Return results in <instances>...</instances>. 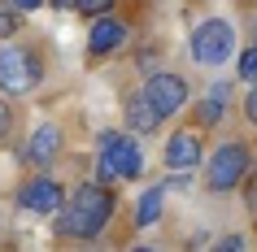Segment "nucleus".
<instances>
[{
	"instance_id": "1",
	"label": "nucleus",
	"mask_w": 257,
	"mask_h": 252,
	"mask_svg": "<svg viewBox=\"0 0 257 252\" xmlns=\"http://www.w3.org/2000/svg\"><path fill=\"white\" fill-rule=\"evenodd\" d=\"M113 204H118V200H113V191L105 187V178H100V183H79L66 196V204L53 213V217H57L53 230L61 239H79V243H87V239H96L109 226Z\"/></svg>"
},
{
	"instance_id": "2",
	"label": "nucleus",
	"mask_w": 257,
	"mask_h": 252,
	"mask_svg": "<svg viewBox=\"0 0 257 252\" xmlns=\"http://www.w3.org/2000/svg\"><path fill=\"white\" fill-rule=\"evenodd\" d=\"M253 165H257V157H253V148L244 144V139H227V144H218L214 152L205 157V191H209V196L240 191Z\"/></svg>"
},
{
	"instance_id": "3",
	"label": "nucleus",
	"mask_w": 257,
	"mask_h": 252,
	"mask_svg": "<svg viewBox=\"0 0 257 252\" xmlns=\"http://www.w3.org/2000/svg\"><path fill=\"white\" fill-rule=\"evenodd\" d=\"M96 174L100 178H140L144 152L136 144V131H105L96 139Z\"/></svg>"
},
{
	"instance_id": "4",
	"label": "nucleus",
	"mask_w": 257,
	"mask_h": 252,
	"mask_svg": "<svg viewBox=\"0 0 257 252\" xmlns=\"http://www.w3.org/2000/svg\"><path fill=\"white\" fill-rule=\"evenodd\" d=\"M44 79V61L35 48L5 40L0 44V92L5 96H31Z\"/></svg>"
},
{
	"instance_id": "5",
	"label": "nucleus",
	"mask_w": 257,
	"mask_h": 252,
	"mask_svg": "<svg viewBox=\"0 0 257 252\" xmlns=\"http://www.w3.org/2000/svg\"><path fill=\"white\" fill-rule=\"evenodd\" d=\"M235 44H240L235 22H227V18H205V22L192 27L188 48H192V61L196 66H222V61H231Z\"/></svg>"
},
{
	"instance_id": "6",
	"label": "nucleus",
	"mask_w": 257,
	"mask_h": 252,
	"mask_svg": "<svg viewBox=\"0 0 257 252\" xmlns=\"http://www.w3.org/2000/svg\"><path fill=\"white\" fill-rule=\"evenodd\" d=\"M144 96L153 100V109L162 113V118H175L179 109L188 105V79L175 74V70H153L149 79H144Z\"/></svg>"
},
{
	"instance_id": "7",
	"label": "nucleus",
	"mask_w": 257,
	"mask_h": 252,
	"mask_svg": "<svg viewBox=\"0 0 257 252\" xmlns=\"http://www.w3.org/2000/svg\"><path fill=\"white\" fill-rule=\"evenodd\" d=\"M66 187L57 183L53 174H35V178H27V183L18 187V204H22V209L27 213H40V217H48V213H57L61 209V204H66Z\"/></svg>"
},
{
	"instance_id": "8",
	"label": "nucleus",
	"mask_w": 257,
	"mask_h": 252,
	"mask_svg": "<svg viewBox=\"0 0 257 252\" xmlns=\"http://www.w3.org/2000/svg\"><path fill=\"white\" fill-rule=\"evenodd\" d=\"M205 161V144H201V135L192 131H175L170 135V139H166V148H162V165L166 170H175V174H183V170H196V165H201Z\"/></svg>"
},
{
	"instance_id": "9",
	"label": "nucleus",
	"mask_w": 257,
	"mask_h": 252,
	"mask_svg": "<svg viewBox=\"0 0 257 252\" xmlns=\"http://www.w3.org/2000/svg\"><path fill=\"white\" fill-rule=\"evenodd\" d=\"M122 44H126V22L100 14L92 22V31H87V57H92V61H105V57L122 53Z\"/></svg>"
},
{
	"instance_id": "10",
	"label": "nucleus",
	"mask_w": 257,
	"mask_h": 252,
	"mask_svg": "<svg viewBox=\"0 0 257 252\" xmlns=\"http://www.w3.org/2000/svg\"><path fill=\"white\" fill-rule=\"evenodd\" d=\"M61 148H66L61 126H57V122H44V126H35V135H31V144H27V152H22V161H27V165H35V170H48V165H57Z\"/></svg>"
},
{
	"instance_id": "11",
	"label": "nucleus",
	"mask_w": 257,
	"mask_h": 252,
	"mask_svg": "<svg viewBox=\"0 0 257 252\" xmlns=\"http://www.w3.org/2000/svg\"><path fill=\"white\" fill-rule=\"evenodd\" d=\"M231 83H209V92L205 96H196V105H192V122H196V126H201V131H214L218 122L227 118V109H231Z\"/></svg>"
},
{
	"instance_id": "12",
	"label": "nucleus",
	"mask_w": 257,
	"mask_h": 252,
	"mask_svg": "<svg viewBox=\"0 0 257 252\" xmlns=\"http://www.w3.org/2000/svg\"><path fill=\"white\" fill-rule=\"evenodd\" d=\"M122 118H126V131H136V135H153L157 126H162V113L153 109V100L144 92H136V96H126L122 100Z\"/></svg>"
},
{
	"instance_id": "13",
	"label": "nucleus",
	"mask_w": 257,
	"mask_h": 252,
	"mask_svg": "<svg viewBox=\"0 0 257 252\" xmlns=\"http://www.w3.org/2000/svg\"><path fill=\"white\" fill-rule=\"evenodd\" d=\"M162 200H166V183L149 187V191L140 196V204H136V226H140V230H144V226H153L157 217H162Z\"/></svg>"
},
{
	"instance_id": "14",
	"label": "nucleus",
	"mask_w": 257,
	"mask_h": 252,
	"mask_svg": "<svg viewBox=\"0 0 257 252\" xmlns=\"http://www.w3.org/2000/svg\"><path fill=\"white\" fill-rule=\"evenodd\" d=\"M118 0H74V9H79L83 18H100V14H109Z\"/></svg>"
},
{
	"instance_id": "15",
	"label": "nucleus",
	"mask_w": 257,
	"mask_h": 252,
	"mask_svg": "<svg viewBox=\"0 0 257 252\" xmlns=\"http://www.w3.org/2000/svg\"><path fill=\"white\" fill-rule=\"evenodd\" d=\"M240 79H244V83L257 79V44H248V48L240 53Z\"/></svg>"
},
{
	"instance_id": "16",
	"label": "nucleus",
	"mask_w": 257,
	"mask_h": 252,
	"mask_svg": "<svg viewBox=\"0 0 257 252\" xmlns=\"http://www.w3.org/2000/svg\"><path fill=\"white\" fill-rule=\"evenodd\" d=\"M244 122H248V126H257V79H253V87L244 92Z\"/></svg>"
},
{
	"instance_id": "17",
	"label": "nucleus",
	"mask_w": 257,
	"mask_h": 252,
	"mask_svg": "<svg viewBox=\"0 0 257 252\" xmlns=\"http://www.w3.org/2000/svg\"><path fill=\"white\" fill-rule=\"evenodd\" d=\"M9 126H14V109H9L5 100H0V144L9 139Z\"/></svg>"
},
{
	"instance_id": "18",
	"label": "nucleus",
	"mask_w": 257,
	"mask_h": 252,
	"mask_svg": "<svg viewBox=\"0 0 257 252\" xmlns=\"http://www.w3.org/2000/svg\"><path fill=\"white\" fill-rule=\"evenodd\" d=\"M218 248H222V252H235V248H244V235H227V239H218Z\"/></svg>"
},
{
	"instance_id": "19",
	"label": "nucleus",
	"mask_w": 257,
	"mask_h": 252,
	"mask_svg": "<svg viewBox=\"0 0 257 252\" xmlns=\"http://www.w3.org/2000/svg\"><path fill=\"white\" fill-rule=\"evenodd\" d=\"M18 9H22V14H35V9H40V5H48V0H14Z\"/></svg>"
},
{
	"instance_id": "20",
	"label": "nucleus",
	"mask_w": 257,
	"mask_h": 252,
	"mask_svg": "<svg viewBox=\"0 0 257 252\" xmlns=\"http://www.w3.org/2000/svg\"><path fill=\"white\" fill-rule=\"evenodd\" d=\"M48 5H53V9H70V5H74V0H48Z\"/></svg>"
},
{
	"instance_id": "21",
	"label": "nucleus",
	"mask_w": 257,
	"mask_h": 252,
	"mask_svg": "<svg viewBox=\"0 0 257 252\" xmlns=\"http://www.w3.org/2000/svg\"><path fill=\"white\" fill-rule=\"evenodd\" d=\"M253 44H257V22H253Z\"/></svg>"
}]
</instances>
